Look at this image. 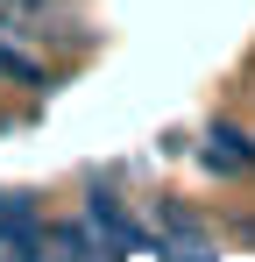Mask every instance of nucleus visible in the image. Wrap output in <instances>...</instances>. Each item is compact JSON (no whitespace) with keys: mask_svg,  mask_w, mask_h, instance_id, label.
<instances>
[{"mask_svg":"<svg viewBox=\"0 0 255 262\" xmlns=\"http://www.w3.org/2000/svg\"><path fill=\"white\" fill-rule=\"evenodd\" d=\"M0 262H7V255H0Z\"/></svg>","mask_w":255,"mask_h":262,"instance_id":"4","label":"nucleus"},{"mask_svg":"<svg viewBox=\"0 0 255 262\" xmlns=\"http://www.w3.org/2000/svg\"><path fill=\"white\" fill-rule=\"evenodd\" d=\"M199 163H206V170H255V135H241L234 128V121H213L206 128V149H199Z\"/></svg>","mask_w":255,"mask_h":262,"instance_id":"1","label":"nucleus"},{"mask_svg":"<svg viewBox=\"0 0 255 262\" xmlns=\"http://www.w3.org/2000/svg\"><path fill=\"white\" fill-rule=\"evenodd\" d=\"M0 71H7V78H22V85H50V71H42V64H36V57H29V50H14V43H7V36H0Z\"/></svg>","mask_w":255,"mask_h":262,"instance_id":"3","label":"nucleus"},{"mask_svg":"<svg viewBox=\"0 0 255 262\" xmlns=\"http://www.w3.org/2000/svg\"><path fill=\"white\" fill-rule=\"evenodd\" d=\"M156 255H163V262H220V248L199 234V220L170 213V220H163V234H156Z\"/></svg>","mask_w":255,"mask_h":262,"instance_id":"2","label":"nucleus"}]
</instances>
